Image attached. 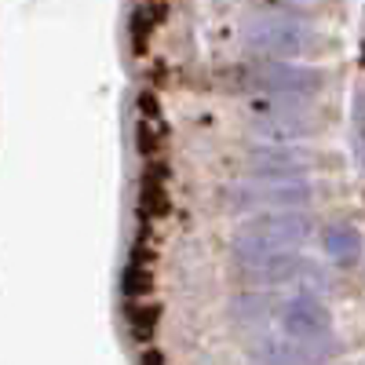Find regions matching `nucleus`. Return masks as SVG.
I'll return each instance as SVG.
<instances>
[{"mask_svg":"<svg viewBox=\"0 0 365 365\" xmlns=\"http://www.w3.org/2000/svg\"><path fill=\"white\" fill-rule=\"evenodd\" d=\"M249 128L270 146H289L296 139H307L318 128V117L299 99H263L249 113Z\"/></svg>","mask_w":365,"mask_h":365,"instance_id":"nucleus-5","label":"nucleus"},{"mask_svg":"<svg viewBox=\"0 0 365 365\" xmlns=\"http://www.w3.org/2000/svg\"><path fill=\"white\" fill-rule=\"evenodd\" d=\"M311 237V220L303 212H282V216H256L245 220L234 234V267L259 259V256H282V252H299V245Z\"/></svg>","mask_w":365,"mask_h":365,"instance_id":"nucleus-3","label":"nucleus"},{"mask_svg":"<svg viewBox=\"0 0 365 365\" xmlns=\"http://www.w3.org/2000/svg\"><path fill=\"white\" fill-rule=\"evenodd\" d=\"M245 88L259 91V96L267 99H311L314 91L322 88V73L311 70V66H296V63H270V58H263V63L249 66L245 70Z\"/></svg>","mask_w":365,"mask_h":365,"instance_id":"nucleus-6","label":"nucleus"},{"mask_svg":"<svg viewBox=\"0 0 365 365\" xmlns=\"http://www.w3.org/2000/svg\"><path fill=\"white\" fill-rule=\"evenodd\" d=\"M314 190L307 179L299 182H237V187L230 190V212H237V216H282V212H303L311 205Z\"/></svg>","mask_w":365,"mask_h":365,"instance_id":"nucleus-4","label":"nucleus"},{"mask_svg":"<svg viewBox=\"0 0 365 365\" xmlns=\"http://www.w3.org/2000/svg\"><path fill=\"white\" fill-rule=\"evenodd\" d=\"M361 234L354 227H329L325 230V252L332 256V263H354L361 259Z\"/></svg>","mask_w":365,"mask_h":365,"instance_id":"nucleus-9","label":"nucleus"},{"mask_svg":"<svg viewBox=\"0 0 365 365\" xmlns=\"http://www.w3.org/2000/svg\"><path fill=\"white\" fill-rule=\"evenodd\" d=\"M241 37H245V48H252L256 55L270 58V63H289V58H296L311 48L314 29L303 19L299 8L267 4V8H256L245 19Z\"/></svg>","mask_w":365,"mask_h":365,"instance_id":"nucleus-2","label":"nucleus"},{"mask_svg":"<svg viewBox=\"0 0 365 365\" xmlns=\"http://www.w3.org/2000/svg\"><path fill=\"white\" fill-rule=\"evenodd\" d=\"M307 165L311 158L296 146L259 143L249 150V168L256 182H299V179H307Z\"/></svg>","mask_w":365,"mask_h":365,"instance_id":"nucleus-7","label":"nucleus"},{"mask_svg":"<svg viewBox=\"0 0 365 365\" xmlns=\"http://www.w3.org/2000/svg\"><path fill=\"white\" fill-rule=\"evenodd\" d=\"M249 358L256 365H322L329 354L299 347V344H289L282 336H256L249 344Z\"/></svg>","mask_w":365,"mask_h":365,"instance_id":"nucleus-8","label":"nucleus"},{"mask_svg":"<svg viewBox=\"0 0 365 365\" xmlns=\"http://www.w3.org/2000/svg\"><path fill=\"white\" fill-rule=\"evenodd\" d=\"M237 322L256 336H282L289 344L332 354V314L322 296L296 292H245L237 296Z\"/></svg>","mask_w":365,"mask_h":365,"instance_id":"nucleus-1","label":"nucleus"},{"mask_svg":"<svg viewBox=\"0 0 365 365\" xmlns=\"http://www.w3.org/2000/svg\"><path fill=\"white\" fill-rule=\"evenodd\" d=\"M158 168H146L143 175V212L150 220L154 216H165V208H168V194H165V179L154 175Z\"/></svg>","mask_w":365,"mask_h":365,"instance_id":"nucleus-10","label":"nucleus"}]
</instances>
